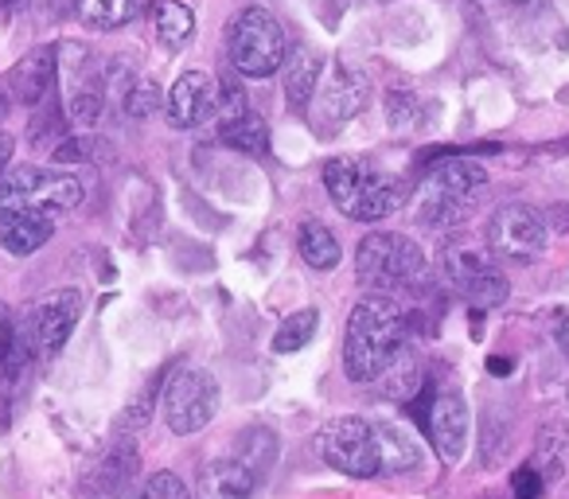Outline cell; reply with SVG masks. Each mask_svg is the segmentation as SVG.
Returning <instances> with one entry per match:
<instances>
[{"instance_id": "cell-2", "label": "cell", "mask_w": 569, "mask_h": 499, "mask_svg": "<svg viewBox=\"0 0 569 499\" xmlns=\"http://www.w3.org/2000/svg\"><path fill=\"white\" fill-rule=\"evenodd\" d=\"M325 188L332 196V203L340 207L348 219L359 222H379L387 214L402 211V203L410 199V183L402 176L379 172L371 160H328L325 164Z\"/></svg>"}, {"instance_id": "cell-26", "label": "cell", "mask_w": 569, "mask_h": 499, "mask_svg": "<svg viewBox=\"0 0 569 499\" xmlns=\"http://www.w3.org/2000/svg\"><path fill=\"white\" fill-rule=\"evenodd\" d=\"M160 106H164V94H160V87L152 79H141L126 90V113L129 118L144 121V118H152Z\"/></svg>"}, {"instance_id": "cell-24", "label": "cell", "mask_w": 569, "mask_h": 499, "mask_svg": "<svg viewBox=\"0 0 569 499\" xmlns=\"http://www.w3.org/2000/svg\"><path fill=\"white\" fill-rule=\"evenodd\" d=\"M375 441H379V460L390 472H406L418 468V445L402 433L398 426H375Z\"/></svg>"}, {"instance_id": "cell-15", "label": "cell", "mask_w": 569, "mask_h": 499, "mask_svg": "<svg viewBox=\"0 0 569 499\" xmlns=\"http://www.w3.org/2000/svg\"><path fill=\"white\" fill-rule=\"evenodd\" d=\"M320 82H325V87H317L320 110L332 121H348V118H356V113H363L367 98H371V87H367L363 74L343 63L328 67V79H320Z\"/></svg>"}, {"instance_id": "cell-31", "label": "cell", "mask_w": 569, "mask_h": 499, "mask_svg": "<svg viewBox=\"0 0 569 499\" xmlns=\"http://www.w3.org/2000/svg\"><path fill=\"white\" fill-rule=\"evenodd\" d=\"M488 371H491V375H507V371H511V363L496 356V359H488Z\"/></svg>"}, {"instance_id": "cell-28", "label": "cell", "mask_w": 569, "mask_h": 499, "mask_svg": "<svg viewBox=\"0 0 569 499\" xmlns=\"http://www.w3.org/2000/svg\"><path fill=\"white\" fill-rule=\"evenodd\" d=\"M98 149H102V144H98L94 137H67V141L56 144L51 160H56V164H82V160H94Z\"/></svg>"}, {"instance_id": "cell-29", "label": "cell", "mask_w": 569, "mask_h": 499, "mask_svg": "<svg viewBox=\"0 0 569 499\" xmlns=\"http://www.w3.org/2000/svg\"><path fill=\"white\" fill-rule=\"evenodd\" d=\"M542 472H538L535 465H522L511 472V499H542Z\"/></svg>"}, {"instance_id": "cell-5", "label": "cell", "mask_w": 569, "mask_h": 499, "mask_svg": "<svg viewBox=\"0 0 569 499\" xmlns=\"http://www.w3.org/2000/svg\"><path fill=\"white\" fill-rule=\"evenodd\" d=\"M426 273V250L398 230H371L356 246V278L367 289L410 286Z\"/></svg>"}, {"instance_id": "cell-27", "label": "cell", "mask_w": 569, "mask_h": 499, "mask_svg": "<svg viewBox=\"0 0 569 499\" xmlns=\"http://www.w3.org/2000/svg\"><path fill=\"white\" fill-rule=\"evenodd\" d=\"M133 499H191V491L176 472H152L149 480L133 491Z\"/></svg>"}, {"instance_id": "cell-23", "label": "cell", "mask_w": 569, "mask_h": 499, "mask_svg": "<svg viewBox=\"0 0 569 499\" xmlns=\"http://www.w3.org/2000/svg\"><path fill=\"white\" fill-rule=\"evenodd\" d=\"M219 137L230 149L246 152V157H261L269 149V126L261 118H253V113H238V118L222 121Z\"/></svg>"}, {"instance_id": "cell-9", "label": "cell", "mask_w": 569, "mask_h": 499, "mask_svg": "<svg viewBox=\"0 0 569 499\" xmlns=\"http://www.w3.org/2000/svg\"><path fill=\"white\" fill-rule=\"evenodd\" d=\"M546 234H550V222L542 211L527 203H503L488 219V255L515 266L538 262L546 250Z\"/></svg>"}, {"instance_id": "cell-20", "label": "cell", "mask_w": 569, "mask_h": 499, "mask_svg": "<svg viewBox=\"0 0 569 499\" xmlns=\"http://www.w3.org/2000/svg\"><path fill=\"white\" fill-rule=\"evenodd\" d=\"M152 32H157L160 48L180 51L183 43L191 40V32H196V12H191L183 0H157V9H152Z\"/></svg>"}, {"instance_id": "cell-18", "label": "cell", "mask_w": 569, "mask_h": 499, "mask_svg": "<svg viewBox=\"0 0 569 499\" xmlns=\"http://www.w3.org/2000/svg\"><path fill=\"white\" fill-rule=\"evenodd\" d=\"M51 234H56V214L28 211V214H12V219L0 222V246H4L12 258L36 255Z\"/></svg>"}, {"instance_id": "cell-8", "label": "cell", "mask_w": 569, "mask_h": 499, "mask_svg": "<svg viewBox=\"0 0 569 499\" xmlns=\"http://www.w3.org/2000/svg\"><path fill=\"white\" fill-rule=\"evenodd\" d=\"M164 421L176 437L199 433L203 426H211V418L219 413V382L203 367H180L172 379L164 382Z\"/></svg>"}, {"instance_id": "cell-1", "label": "cell", "mask_w": 569, "mask_h": 499, "mask_svg": "<svg viewBox=\"0 0 569 499\" xmlns=\"http://www.w3.org/2000/svg\"><path fill=\"white\" fill-rule=\"evenodd\" d=\"M406 343V317L390 297H367L351 309L343 328V371L351 382L382 379Z\"/></svg>"}, {"instance_id": "cell-11", "label": "cell", "mask_w": 569, "mask_h": 499, "mask_svg": "<svg viewBox=\"0 0 569 499\" xmlns=\"http://www.w3.org/2000/svg\"><path fill=\"white\" fill-rule=\"evenodd\" d=\"M426 429H429V441H433L437 457H441L445 465H457L468 449V402H465V395H457V390H437V395L429 398Z\"/></svg>"}, {"instance_id": "cell-16", "label": "cell", "mask_w": 569, "mask_h": 499, "mask_svg": "<svg viewBox=\"0 0 569 499\" xmlns=\"http://www.w3.org/2000/svg\"><path fill=\"white\" fill-rule=\"evenodd\" d=\"M253 483H258V468L242 457H222L199 472L196 496L191 499H250Z\"/></svg>"}, {"instance_id": "cell-13", "label": "cell", "mask_w": 569, "mask_h": 499, "mask_svg": "<svg viewBox=\"0 0 569 499\" xmlns=\"http://www.w3.org/2000/svg\"><path fill=\"white\" fill-rule=\"evenodd\" d=\"M168 106V121L176 129H196L203 126L207 118H214V106H219V87L207 71H183L180 79L172 82L164 98Z\"/></svg>"}, {"instance_id": "cell-6", "label": "cell", "mask_w": 569, "mask_h": 499, "mask_svg": "<svg viewBox=\"0 0 569 499\" xmlns=\"http://www.w3.org/2000/svg\"><path fill=\"white\" fill-rule=\"evenodd\" d=\"M230 67L246 79H269L281 71L284 63V28L277 24V17L269 9H242L230 24Z\"/></svg>"}, {"instance_id": "cell-30", "label": "cell", "mask_w": 569, "mask_h": 499, "mask_svg": "<svg viewBox=\"0 0 569 499\" xmlns=\"http://www.w3.org/2000/svg\"><path fill=\"white\" fill-rule=\"evenodd\" d=\"M9 336H12V325H9V317L0 312V351L9 348Z\"/></svg>"}, {"instance_id": "cell-19", "label": "cell", "mask_w": 569, "mask_h": 499, "mask_svg": "<svg viewBox=\"0 0 569 499\" xmlns=\"http://www.w3.org/2000/svg\"><path fill=\"white\" fill-rule=\"evenodd\" d=\"M133 472H137V449L129 441H121L118 449L106 452L102 465L90 468L82 488H87L90 496H121V491L129 488V480H133Z\"/></svg>"}, {"instance_id": "cell-14", "label": "cell", "mask_w": 569, "mask_h": 499, "mask_svg": "<svg viewBox=\"0 0 569 499\" xmlns=\"http://www.w3.org/2000/svg\"><path fill=\"white\" fill-rule=\"evenodd\" d=\"M56 59H59L56 48H36V51H28V56L20 59V63L9 71V79H4L9 94L17 98L20 106H40V102H48L51 90H56V67H59Z\"/></svg>"}, {"instance_id": "cell-3", "label": "cell", "mask_w": 569, "mask_h": 499, "mask_svg": "<svg viewBox=\"0 0 569 499\" xmlns=\"http://www.w3.org/2000/svg\"><path fill=\"white\" fill-rule=\"evenodd\" d=\"M488 188V172L480 160L452 157L433 164L418 183V214L426 227H449V222L465 219L472 203Z\"/></svg>"}, {"instance_id": "cell-12", "label": "cell", "mask_w": 569, "mask_h": 499, "mask_svg": "<svg viewBox=\"0 0 569 499\" xmlns=\"http://www.w3.org/2000/svg\"><path fill=\"white\" fill-rule=\"evenodd\" d=\"M82 317V297L74 289H56L48 293L32 312V336H36V348L43 356H59L71 340L74 325Z\"/></svg>"}, {"instance_id": "cell-4", "label": "cell", "mask_w": 569, "mask_h": 499, "mask_svg": "<svg viewBox=\"0 0 569 499\" xmlns=\"http://www.w3.org/2000/svg\"><path fill=\"white\" fill-rule=\"evenodd\" d=\"M82 203L79 176L67 172H43V168L20 164L0 180V222L12 214H63Z\"/></svg>"}, {"instance_id": "cell-7", "label": "cell", "mask_w": 569, "mask_h": 499, "mask_svg": "<svg viewBox=\"0 0 569 499\" xmlns=\"http://www.w3.org/2000/svg\"><path fill=\"white\" fill-rule=\"evenodd\" d=\"M317 452L328 468L356 480H375L382 472L379 441H375V426L363 418H332L320 426Z\"/></svg>"}, {"instance_id": "cell-25", "label": "cell", "mask_w": 569, "mask_h": 499, "mask_svg": "<svg viewBox=\"0 0 569 499\" xmlns=\"http://www.w3.org/2000/svg\"><path fill=\"white\" fill-rule=\"evenodd\" d=\"M317 328H320V312L317 309L293 312V317H289L281 328H277L273 351H277V356H293V351H301L305 343H309L312 336H317Z\"/></svg>"}, {"instance_id": "cell-32", "label": "cell", "mask_w": 569, "mask_h": 499, "mask_svg": "<svg viewBox=\"0 0 569 499\" xmlns=\"http://www.w3.org/2000/svg\"><path fill=\"white\" fill-rule=\"evenodd\" d=\"M558 343H561V351L569 356V320H561V325H558Z\"/></svg>"}, {"instance_id": "cell-17", "label": "cell", "mask_w": 569, "mask_h": 499, "mask_svg": "<svg viewBox=\"0 0 569 499\" xmlns=\"http://www.w3.org/2000/svg\"><path fill=\"white\" fill-rule=\"evenodd\" d=\"M281 79H284V98L293 110H305V106L317 98V87L325 79V56L309 43H297L293 51H284L281 63Z\"/></svg>"}, {"instance_id": "cell-33", "label": "cell", "mask_w": 569, "mask_h": 499, "mask_svg": "<svg viewBox=\"0 0 569 499\" xmlns=\"http://www.w3.org/2000/svg\"><path fill=\"white\" fill-rule=\"evenodd\" d=\"M12 4H20V0H0V9H12Z\"/></svg>"}, {"instance_id": "cell-22", "label": "cell", "mask_w": 569, "mask_h": 499, "mask_svg": "<svg viewBox=\"0 0 569 499\" xmlns=\"http://www.w3.org/2000/svg\"><path fill=\"white\" fill-rule=\"evenodd\" d=\"M144 0H79V17L87 28L98 32H113V28H126L129 20H137Z\"/></svg>"}, {"instance_id": "cell-21", "label": "cell", "mask_w": 569, "mask_h": 499, "mask_svg": "<svg viewBox=\"0 0 569 499\" xmlns=\"http://www.w3.org/2000/svg\"><path fill=\"white\" fill-rule=\"evenodd\" d=\"M297 250H301V258L312 266V270H336L340 258H343L340 238H336L332 230L317 219L301 222V230H297Z\"/></svg>"}, {"instance_id": "cell-10", "label": "cell", "mask_w": 569, "mask_h": 499, "mask_svg": "<svg viewBox=\"0 0 569 499\" xmlns=\"http://www.w3.org/2000/svg\"><path fill=\"white\" fill-rule=\"evenodd\" d=\"M441 266H445L449 289L465 297L472 309H496V305H503L507 293H511L503 270L491 262V255H483L476 246H452V250H445Z\"/></svg>"}]
</instances>
